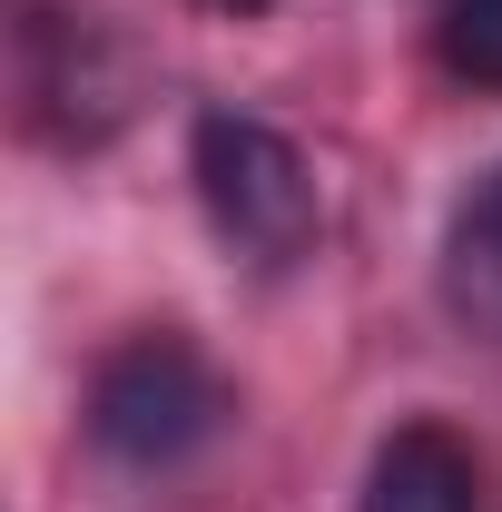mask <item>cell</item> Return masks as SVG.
<instances>
[{"label":"cell","instance_id":"8992f818","mask_svg":"<svg viewBox=\"0 0 502 512\" xmlns=\"http://www.w3.org/2000/svg\"><path fill=\"white\" fill-rule=\"evenodd\" d=\"M197 10H227V20H247V10H266V0H197Z\"/></svg>","mask_w":502,"mask_h":512},{"label":"cell","instance_id":"7a4b0ae2","mask_svg":"<svg viewBox=\"0 0 502 512\" xmlns=\"http://www.w3.org/2000/svg\"><path fill=\"white\" fill-rule=\"evenodd\" d=\"M227 375L197 355L188 335H128L89 384V444L128 473H168L227 434Z\"/></svg>","mask_w":502,"mask_h":512},{"label":"cell","instance_id":"3957f363","mask_svg":"<svg viewBox=\"0 0 502 512\" xmlns=\"http://www.w3.org/2000/svg\"><path fill=\"white\" fill-rule=\"evenodd\" d=\"M355 512H483L473 444L443 434V424H404V434H384V453H375V473H365V493H355Z\"/></svg>","mask_w":502,"mask_h":512},{"label":"cell","instance_id":"6da1fadb","mask_svg":"<svg viewBox=\"0 0 502 512\" xmlns=\"http://www.w3.org/2000/svg\"><path fill=\"white\" fill-rule=\"evenodd\" d=\"M188 178H197V207L247 266H296L325 227V197H315V168L296 138H276L266 119L247 109H207L188 138Z\"/></svg>","mask_w":502,"mask_h":512},{"label":"cell","instance_id":"277c9868","mask_svg":"<svg viewBox=\"0 0 502 512\" xmlns=\"http://www.w3.org/2000/svg\"><path fill=\"white\" fill-rule=\"evenodd\" d=\"M443 296L453 316L502 335V168L453 207V237H443Z\"/></svg>","mask_w":502,"mask_h":512},{"label":"cell","instance_id":"5b68a950","mask_svg":"<svg viewBox=\"0 0 502 512\" xmlns=\"http://www.w3.org/2000/svg\"><path fill=\"white\" fill-rule=\"evenodd\" d=\"M434 60L463 89H502V0H434Z\"/></svg>","mask_w":502,"mask_h":512}]
</instances>
